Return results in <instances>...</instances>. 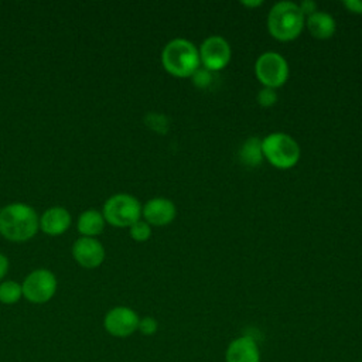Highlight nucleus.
Listing matches in <instances>:
<instances>
[{"mask_svg": "<svg viewBox=\"0 0 362 362\" xmlns=\"http://www.w3.org/2000/svg\"><path fill=\"white\" fill-rule=\"evenodd\" d=\"M225 362H262V352L252 335L233 338L225 349Z\"/></svg>", "mask_w": 362, "mask_h": 362, "instance_id": "nucleus-12", "label": "nucleus"}, {"mask_svg": "<svg viewBox=\"0 0 362 362\" xmlns=\"http://www.w3.org/2000/svg\"><path fill=\"white\" fill-rule=\"evenodd\" d=\"M305 27V17L294 1H279L267 14V28L279 41L296 40Z\"/></svg>", "mask_w": 362, "mask_h": 362, "instance_id": "nucleus-3", "label": "nucleus"}, {"mask_svg": "<svg viewBox=\"0 0 362 362\" xmlns=\"http://www.w3.org/2000/svg\"><path fill=\"white\" fill-rule=\"evenodd\" d=\"M71 226V214L62 206H51L40 216V229L49 236H59Z\"/></svg>", "mask_w": 362, "mask_h": 362, "instance_id": "nucleus-13", "label": "nucleus"}, {"mask_svg": "<svg viewBox=\"0 0 362 362\" xmlns=\"http://www.w3.org/2000/svg\"><path fill=\"white\" fill-rule=\"evenodd\" d=\"M8 266H10V263H8L7 256H4L3 253H0V281H1V280L4 279V276L7 274Z\"/></svg>", "mask_w": 362, "mask_h": 362, "instance_id": "nucleus-25", "label": "nucleus"}, {"mask_svg": "<svg viewBox=\"0 0 362 362\" xmlns=\"http://www.w3.org/2000/svg\"><path fill=\"white\" fill-rule=\"evenodd\" d=\"M40 229L35 209L23 202L7 204L0 209V235L16 243L27 242Z\"/></svg>", "mask_w": 362, "mask_h": 362, "instance_id": "nucleus-1", "label": "nucleus"}, {"mask_svg": "<svg viewBox=\"0 0 362 362\" xmlns=\"http://www.w3.org/2000/svg\"><path fill=\"white\" fill-rule=\"evenodd\" d=\"M75 262L85 269L99 267L105 260V247L96 238H79L72 245Z\"/></svg>", "mask_w": 362, "mask_h": 362, "instance_id": "nucleus-10", "label": "nucleus"}, {"mask_svg": "<svg viewBox=\"0 0 362 362\" xmlns=\"http://www.w3.org/2000/svg\"><path fill=\"white\" fill-rule=\"evenodd\" d=\"M23 297V287L16 280H6L0 283V303L13 305Z\"/></svg>", "mask_w": 362, "mask_h": 362, "instance_id": "nucleus-17", "label": "nucleus"}, {"mask_svg": "<svg viewBox=\"0 0 362 362\" xmlns=\"http://www.w3.org/2000/svg\"><path fill=\"white\" fill-rule=\"evenodd\" d=\"M255 74L259 82L272 89H277L288 79V64L286 58L274 51L260 54L255 62Z\"/></svg>", "mask_w": 362, "mask_h": 362, "instance_id": "nucleus-6", "label": "nucleus"}, {"mask_svg": "<svg viewBox=\"0 0 362 362\" xmlns=\"http://www.w3.org/2000/svg\"><path fill=\"white\" fill-rule=\"evenodd\" d=\"M141 216L150 226H165L175 219L177 208L171 199L156 197L141 206Z\"/></svg>", "mask_w": 362, "mask_h": 362, "instance_id": "nucleus-11", "label": "nucleus"}, {"mask_svg": "<svg viewBox=\"0 0 362 362\" xmlns=\"http://www.w3.org/2000/svg\"><path fill=\"white\" fill-rule=\"evenodd\" d=\"M163 68L173 76L191 78L201 66L198 48L185 38H174L168 41L161 51Z\"/></svg>", "mask_w": 362, "mask_h": 362, "instance_id": "nucleus-2", "label": "nucleus"}, {"mask_svg": "<svg viewBox=\"0 0 362 362\" xmlns=\"http://www.w3.org/2000/svg\"><path fill=\"white\" fill-rule=\"evenodd\" d=\"M277 92L276 89H272V88H266L263 86L259 92H257V102L260 106L263 107H270L273 106L276 102H277Z\"/></svg>", "mask_w": 362, "mask_h": 362, "instance_id": "nucleus-21", "label": "nucleus"}, {"mask_svg": "<svg viewBox=\"0 0 362 362\" xmlns=\"http://www.w3.org/2000/svg\"><path fill=\"white\" fill-rule=\"evenodd\" d=\"M263 157L276 168L287 170L294 167L301 156L298 143L287 133L273 132L262 139Z\"/></svg>", "mask_w": 362, "mask_h": 362, "instance_id": "nucleus-4", "label": "nucleus"}, {"mask_svg": "<svg viewBox=\"0 0 362 362\" xmlns=\"http://www.w3.org/2000/svg\"><path fill=\"white\" fill-rule=\"evenodd\" d=\"M137 331L144 337H151L158 331V322L154 317H150V315L141 317L139 321Z\"/></svg>", "mask_w": 362, "mask_h": 362, "instance_id": "nucleus-20", "label": "nucleus"}, {"mask_svg": "<svg viewBox=\"0 0 362 362\" xmlns=\"http://www.w3.org/2000/svg\"><path fill=\"white\" fill-rule=\"evenodd\" d=\"M201 65L211 72L225 68L232 58V49L229 42L221 35H211L199 45Z\"/></svg>", "mask_w": 362, "mask_h": 362, "instance_id": "nucleus-9", "label": "nucleus"}, {"mask_svg": "<svg viewBox=\"0 0 362 362\" xmlns=\"http://www.w3.org/2000/svg\"><path fill=\"white\" fill-rule=\"evenodd\" d=\"M139 314L126 305H116L110 308L103 317L105 331L115 338H127L139 328Z\"/></svg>", "mask_w": 362, "mask_h": 362, "instance_id": "nucleus-8", "label": "nucleus"}, {"mask_svg": "<svg viewBox=\"0 0 362 362\" xmlns=\"http://www.w3.org/2000/svg\"><path fill=\"white\" fill-rule=\"evenodd\" d=\"M240 4L245 7H259L263 4V1L262 0H242Z\"/></svg>", "mask_w": 362, "mask_h": 362, "instance_id": "nucleus-26", "label": "nucleus"}, {"mask_svg": "<svg viewBox=\"0 0 362 362\" xmlns=\"http://www.w3.org/2000/svg\"><path fill=\"white\" fill-rule=\"evenodd\" d=\"M344 7L354 14H362V0H344Z\"/></svg>", "mask_w": 362, "mask_h": 362, "instance_id": "nucleus-24", "label": "nucleus"}, {"mask_svg": "<svg viewBox=\"0 0 362 362\" xmlns=\"http://www.w3.org/2000/svg\"><path fill=\"white\" fill-rule=\"evenodd\" d=\"M305 27L314 38L328 40L335 34L337 23L335 18L327 11H315L305 17Z\"/></svg>", "mask_w": 362, "mask_h": 362, "instance_id": "nucleus-14", "label": "nucleus"}, {"mask_svg": "<svg viewBox=\"0 0 362 362\" xmlns=\"http://www.w3.org/2000/svg\"><path fill=\"white\" fill-rule=\"evenodd\" d=\"M192 83L199 88V89H205L211 85L212 82V72L204 66H199L192 75H191Z\"/></svg>", "mask_w": 362, "mask_h": 362, "instance_id": "nucleus-19", "label": "nucleus"}, {"mask_svg": "<svg viewBox=\"0 0 362 362\" xmlns=\"http://www.w3.org/2000/svg\"><path fill=\"white\" fill-rule=\"evenodd\" d=\"M239 160L247 167H257L264 160L263 150H262V139L259 137H249L243 141V144L239 148Z\"/></svg>", "mask_w": 362, "mask_h": 362, "instance_id": "nucleus-16", "label": "nucleus"}, {"mask_svg": "<svg viewBox=\"0 0 362 362\" xmlns=\"http://www.w3.org/2000/svg\"><path fill=\"white\" fill-rule=\"evenodd\" d=\"M147 124H148L153 130H156V132H158V133H165L167 129H168V120H167V117L163 116V115H158V113H150V115L147 116Z\"/></svg>", "mask_w": 362, "mask_h": 362, "instance_id": "nucleus-22", "label": "nucleus"}, {"mask_svg": "<svg viewBox=\"0 0 362 362\" xmlns=\"http://www.w3.org/2000/svg\"><path fill=\"white\" fill-rule=\"evenodd\" d=\"M102 215L105 221L115 228H130L134 222L141 219V204L136 197L119 192L105 201Z\"/></svg>", "mask_w": 362, "mask_h": 362, "instance_id": "nucleus-5", "label": "nucleus"}, {"mask_svg": "<svg viewBox=\"0 0 362 362\" xmlns=\"http://www.w3.org/2000/svg\"><path fill=\"white\" fill-rule=\"evenodd\" d=\"M129 232L133 240L146 242L151 236V226L144 219H139L129 228Z\"/></svg>", "mask_w": 362, "mask_h": 362, "instance_id": "nucleus-18", "label": "nucleus"}, {"mask_svg": "<svg viewBox=\"0 0 362 362\" xmlns=\"http://www.w3.org/2000/svg\"><path fill=\"white\" fill-rule=\"evenodd\" d=\"M105 223L106 221L100 211L86 209L79 215L76 222V229L85 238H95L103 232Z\"/></svg>", "mask_w": 362, "mask_h": 362, "instance_id": "nucleus-15", "label": "nucleus"}, {"mask_svg": "<svg viewBox=\"0 0 362 362\" xmlns=\"http://www.w3.org/2000/svg\"><path fill=\"white\" fill-rule=\"evenodd\" d=\"M23 297L33 304H45L57 293L58 281L48 269H35L28 273L21 284Z\"/></svg>", "mask_w": 362, "mask_h": 362, "instance_id": "nucleus-7", "label": "nucleus"}, {"mask_svg": "<svg viewBox=\"0 0 362 362\" xmlns=\"http://www.w3.org/2000/svg\"><path fill=\"white\" fill-rule=\"evenodd\" d=\"M298 7H300V10H301V13H303L304 17H308V16L314 14L315 11H318L317 3L313 1V0H303V1L298 4Z\"/></svg>", "mask_w": 362, "mask_h": 362, "instance_id": "nucleus-23", "label": "nucleus"}]
</instances>
